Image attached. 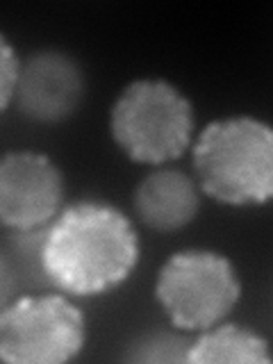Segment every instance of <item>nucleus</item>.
<instances>
[{
	"label": "nucleus",
	"instance_id": "nucleus-1",
	"mask_svg": "<svg viewBox=\"0 0 273 364\" xmlns=\"http://www.w3.org/2000/svg\"><path fill=\"white\" fill-rule=\"evenodd\" d=\"M139 262L132 221L107 203L66 208L41 239V271L68 296H98L130 278Z\"/></svg>",
	"mask_w": 273,
	"mask_h": 364
},
{
	"label": "nucleus",
	"instance_id": "nucleus-2",
	"mask_svg": "<svg viewBox=\"0 0 273 364\" xmlns=\"http://www.w3.org/2000/svg\"><path fill=\"white\" fill-rule=\"evenodd\" d=\"M193 171L205 196L230 208L273 200V125L253 117L212 121L193 144Z\"/></svg>",
	"mask_w": 273,
	"mask_h": 364
},
{
	"label": "nucleus",
	"instance_id": "nucleus-3",
	"mask_svg": "<svg viewBox=\"0 0 273 364\" xmlns=\"http://www.w3.org/2000/svg\"><path fill=\"white\" fill-rule=\"evenodd\" d=\"M109 132L132 162L166 164L187 153L193 134V107L166 80H134L114 102Z\"/></svg>",
	"mask_w": 273,
	"mask_h": 364
},
{
	"label": "nucleus",
	"instance_id": "nucleus-4",
	"mask_svg": "<svg viewBox=\"0 0 273 364\" xmlns=\"http://www.w3.org/2000/svg\"><path fill=\"white\" fill-rule=\"evenodd\" d=\"M155 299L171 323L187 333H203L230 314L242 299L232 262L214 250H178L155 280Z\"/></svg>",
	"mask_w": 273,
	"mask_h": 364
},
{
	"label": "nucleus",
	"instance_id": "nucleus-5",
	"mask_svg": "<svg viewBox=\"0 0 273 364\" xmlns=\"http://www.w3.org/2000/svg\"><path fill=\"white\" fill-rule=\"evenodd\" d=\"M85 316L62 294L21 296L0 312V358L7 364H64L80 355Z\"/></svg>",
	"mask_w": 273,
	"mask_h": 364
},
{
	"label": "nucleus",
	"instance_id": "nucleus-6",
	"mask_svg": "<svg viewBox=\"0 0 273 364\" xmlns=\"http://www.w3.org/2000/svg\"><path fill=\"white\" fill-rule=\"evenodd\" d=\"M64 176L50 157L11 151L0 162V221L14 232H34L62 212Z\"/></svg>",
	"mask_w": 273,
	"mask_h": 364
},
{
	"label": "nucleus",
	"instance_id": "nucleus-7",
	"mask_svg": "<svg viewBox=\"0 0 273 364\" xmlns=\"http://www.w3.org/2000/svg\"><path fill=\"white\" fill-rule=\"evenodd\" d=\"M85 96L82 68L60 50L34 53L21 66L16 87L18 109L37 123H60L80 107Z\"/></svg>",
	"mask_w": 273,
	"mask_h": 364
},
{
	"label": "nucleus",
	"instance_id": "nucleus-8",
	"mask_svg": "<svg viewBox=\"0 0 273 364\" xmlns=\"http://www.w3.org/2000/svg\"><path fill=\"white\" fill-rule=\"evenodd\" d=\"M200 208L198 182L178 168H157L134 189L136 216L157 232H176L196 219Z\"/></svg>",
	"mask_w": 273,
	"mask_h": 364
},
{
	"label": "nucleus",
	"instance_id": "nucleus-9",
	"mask_svg": "<svg viewBox=\"0 0 273 364\" xmlns=\"http://www.w3.org/2000/svg\"><path fill=\"white\" fill-rule=\"evenodd\" d=\"M187 362L193 364H269L273 355L269 341L255 330L235 323H216L203 330L187 348Z\"/></svg>",
	"mask_w": 273,
	"mask_h": 364
},
{
	"label": "nucleus",
	"instance_id": "nucleus-10",
	"mask_svg": "<svg viewBox=\"0 0 273 364\" xmlns=\"http://www.w3.org/2000/svg\"><path fill=\"white\" fill-rule=\"evenodd\" d=\"M21 60L14 48L9 46L5 34H0V107L7 109L16 96L18 77H21Z\"/></svg>",
	"mask_w": 273,
	"mask_h": 364
}]
</instances>
